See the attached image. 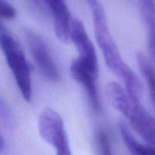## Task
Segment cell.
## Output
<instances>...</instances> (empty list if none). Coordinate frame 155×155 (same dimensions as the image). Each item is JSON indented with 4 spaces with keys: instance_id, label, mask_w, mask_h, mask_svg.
I'll return each instance as SVG.
<instances>
[{
    "instance_id": "cell-4",
    "label": "cell",
    "mask_w": 155,
    "mask_h": 155,
    "mask_svg": "<svg viewBox=\"0 0 155 155\" xmlns=\"http://www.w3.org/2000/svg\"><path fill=\"white\" fill-rule=\"evenodd\" d=\"M25 39L33 58L41 74L51 82L60 80V73L54 63L46 43L39 35L32 30H26Z\"/></svg>"
},
{
    "instance_id": "cell-12",
    "label": "cell",
    "mask_w": 155,
    "mask_h": 155,
    "mask_svg": "<svg viewBox=\"0 0 155 155\" xmlns=\"http://www.w3.org/2000/svg\"><path fill=\"white\" fill-rule=\"evenodd\" d=\"M16 16V10L9 3L0 0V19L12 20Z\"/></svg>"
},
{
    "instance_id": "cell-2",
    "label": "cell",
    "mask_w": 155,
    "mask_h": 155,
    "mask_svg": "<svg viewBox=\"0 0 155 155\" xmlns=\"http://www.w3.org/2000/svg\"><path fill=\"white\" fill-rule=\"evenodd\" d=\"M0 47L22 97L27 102H30L33 96L31 74L21 45L10 33L1 30Z\"/></svg>"
},
{
    "instance_id": "cell-11",
    "label": "cell",
    "mask_w": 155,
    "mask_h": 155,
    "mask_svg": "<svg viewBox=\"0 0 155 155\" xmlns=\"http://www.w3.org/2000/svg\"><path fill=\"white\" fill-rule=\"evenodd\" d=\"M95 144L98 155H114L110 135L104 128H99L96 131Z\"/></svg>"
},
{
    "instance_id": "cell-8",
    "label": "cell",
    "mask_w": 155,
    "mask_h": 155,
    "mask_svg": "<svg viewBox=\"0 0 155 155\" xmlns=\"http://www.w3.org/2000/svg\"><path fill=\"white\" fill-rule=\"evenodd\" d=\"M142 18L148 31V46L155 64V3L154 0H139Z\"/></svg>"
},
{
    "instance_id": "cell-6",
    "label": "cell",
    "mask_w": 155,
    "mask_h": 155,
    "mask_svg": "<svg viewBox=\"0 0 155 155\" xmlns=\"http://www.w3.org/2000/svg\"><path fill=\"white\" fill-rule=\"evenodd\" d=\"M124 116L129 120L135 131L142 139L155 146V119L144 107L140 98H133Z\"/></svg>"
},
{
    "instance_id": "cell-9",
    "label": "cell",
    "mask_w": 155,
    "mask_h": 155,
    "mask_svg": "<svg viewBox=\"0 0 155 155\" xmlns=\"http://www.w3.org/2000/svg\"><path fill=\"white\" fill-rule=\"evenodd\" d=\"M119 128L124 143L132 155H155L154 148L139 143L130 133L125 123L120 122Z\"/></svg>"
},
{
    "instance_id": "cell-10",
    "label": "cell",
    "mask_w": 155,
    "mask_h": 155,
    "mask_svg": "<svg viewBox=\"0 0 155 155\" xmlns=\"http://www.w3.org/2000/svg\"><path fill=\"white\" fill-rule=\"evenodd\" d=\"M136 61L139 71L146 82L151 99L155 104V70L143 53L139 52L136 54Z\"/></svg>"
},
{
    "instance_id": "cell-3",
    "label": "cell",
    "mask_w": 155,
    "mask_h": 155,
    "mask_svg": "<svg viewBox=\"0 0 155 155\" xmlns=\"http://www.w3.org/2000/svg\"><path fill=\"white\" fill-rule=\"evenodd\" d=\"M38 130L41 137L54 148L56 155H73L64 123L55 110L47 107L41 112L38 118Z\"/></svg>"
},
{
    "instance_id": "cell-7",
    "label": "cell",
    "mask_w": 155,
    "mask_h": 155,
    "mask_svg": "<svg viewBox=\"0 0 155 155\" xmlns=\"http://www.w3.org/2000/svg\"><path fill=\"white\" fill-rule=\"evenodd\" d=\"M70 70L73 78L86 92L92 108L95 112L101 111V101L96 83L98 75L89 69L78 58L73 61Z\"/></svg>"
},
{
    "instance_id": "cell-1",
    "label": "cell",
    "mask_w": 155,
    "mask_h": 155,
    "mask_svg": "<svg viewBox=\"0 0 155 155\" xmlns=\"http://www.w3.org/2000/svg\"><path fill=\"white\" fill-rule=\"evenodd\" d=\"M91 9L95 39L102 51L107 68L124 83L134 76L135 72L124 62L107 25L105 12L98 0H86Z\"/></svg>"
},
{
    "instance_id": "cell-5",
    "label": "cell",
    "mask_w": 155,
    "mask_h": 155,
    "mask_svg": "<svg viewBox=\"0 0 155 155\" xmlns=\"http://www.w3.org/2000/svg\"><path fill=\"white\" fill-rule=\"evenodd\" d=\"M71 40L78 51V58L92 72L98 75L99 68L95 47L88 36L83 22L78 18L72 19Z\"/></svg>"
}]
</instances>
